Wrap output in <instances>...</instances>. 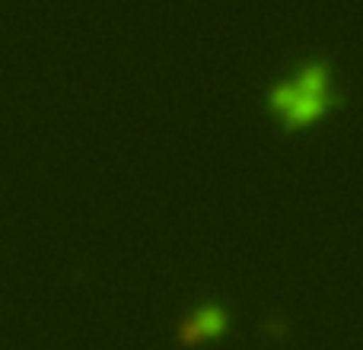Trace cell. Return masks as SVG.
Wrapping results in <instances>:
<instances>
[{"instance_id": "6da1fadb", "label": "cell", "mask_w": 363, "mask_h": 350, "mask_svg": "<svg viewBox=\"0 0 363 350\" xmlns=\"http://www.w3.org/2000/svg\"><path fill=\"white\" fill-rule=\"evenodd\" d=\"M332 67L309 61L294 80L277 83L268 93V108L284 128H309L332 108Z\"/></svg>"}, {"instance_id": "7a4b0ae2", "label": "cell", "mask_w": 363, "mask_h": 350, "mask_svg": "<svg viewBox=\"0 0 363 350\" xmlns=\"http://www.w3.org/2000/svg\"><path fill=\"white\" fill-rule=\"evenodd\" d=\"M226 325H230V322H226V312L220 306H201L179 325V341L194 347V344H201V341L220 338V334L226 332Z\"/></svg>"}]
</instances>
